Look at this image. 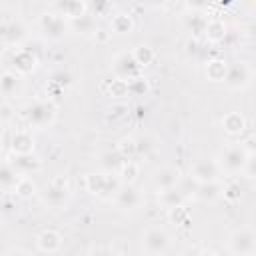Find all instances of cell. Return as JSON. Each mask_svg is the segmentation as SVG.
Here are the masks:
<instances>
[{
  "instance_id": "cell-11",
  "label": "cell",
  "mask_w": 256,
  "mask_h": 256,
  "mask_svg": "<svg viewBox=\"0 0 256 256\" xmlns=\"http://www.w3.org/2000/svg\"><path fill=\"white\" fill-rule=\"evenodd\" d=\"M40 166V162L36 160V156H32V152H24V154H16V158L12 160V168L16 172L22 174H30L32 170H36Z\"/></svg>"
},
{
  "instance_id": "cell-3",
  "label": "cell",
  "mask_w": 256,
  "mask_h": 256,
  "mask_svg": "<svg viewBox=\"0 0 256 256\" xmlns=\"http://www.w3.org/2000/svg\"><path fill=\"white\" fill-rule=\"evenodd\" d=\"M256 250V242H254V234L250 230H240L232 234L230 240V252L232 254H254Z\"/></svg>"
},
{
  "instance_id": "cell-23",
  "label": "cell",
  "mask_w": 256,
  "mask_h": 256,
  "mask_svg": "<svg viewBox=\"0 0 256 256\" xmlns=\"http://www.w3.org/2000/svg\"><path fill=\"white\" fill-rule=\"evenodd\" d=\"M112 28H114V32H118V34H126V32L132 30V22H130V18H128L126 14H120V16H116V18L112 20Z\"/></svg>"
},
{
  "instance_id": "cell-28",
  "label": "cell",
  "mask_w": 256,
  "mask_h": 256,
  "mask_svg": "<svg viewBox=\"0 0 256 256\" xmlns=\"http://www.w3.org/2000/svg\"><path fill=\"white\" fill-rule=\"evenodd\" d=\"M16 192L20 194V196H24V198H28L32 192H34V184H32V180H28V178H18V182H16Z\"/></svg>"
},
{
  "instance_id": "cell-18",
  "label": "cell",
  "mask_w": 256,
  "mask_h": 256,
  "mask_svg": "<svg viewBox=\"0 0 256 256\" xmlns=\"http://www.w3.org/2000/svg\"><path fill=\"white\" fill-rule=\"evenodd\" d=\"M32 136L26 132H18L12 140V148L16 150V154H24V152H32Z\"/></svg>"
},
{
  "instance_id": "cell-13",
  "label": "cell",
  "mask_w": 256,
  "mask_h": 256,
  "mask_svg": "<svg viewBox=\"0 0 256 256\" xmlns=\"http://www.w3.org/2000/svg\"><path fill=\"white\" fill-rule=\"evenodd\" d=\"M138 204H140V194H138L136 188L126 186V188H122V190L118 192V206H120L122 210H132V208H136Z\"/></svg>"
},
{
  "instance_id": "cell-5",
  "label": "cell",
  "mask_w": 256,
  "mask_h": 256,
  "mask_svg": "<svg viewBox=\"0 0 256 256\" xmlns=\"http://www.w3.org/2000/svg\"><path fill=\"white\" fill-rule=\"evenodd\" d=\"M218 174H220V168L212 160H200L192 170V178L196 182H214L218 180Z\"/></svg>"
},
{
  "instance_id": "cell-33",
  "label": "cell",
  "mask_w": 256,
  "mask_h": 256,
  "mask_svg": "<svg viewBox=\"0 0 256 256\" xmlns=\"http://www.w3.org/2000/svg\"><path fill=\"white\" fill-rule=\"evenodd\" d=\"M76 26H78L80 32H90L92 30V16H88V14L78 16L76 18Z\"/></svg>"
},
{
  "instance_id": "cell-30",
  "label": "cell",
  "mask_w": 256,
  "mask_h": 256,
  "mask_svg": "<svg viewBox=\"0 0 256 256\" xmlns=\"http://www.w3.org/2000/svg\"><path fill=\"white\" fill-rule=\"evenodd\" d=\"M134 150H136V154H148L152 150V140L146 136H140L134 144Z\"/></svg>"
},
{
  "instance_id": "cell-27",
  "label": "cell",
  "mask_w": 256,
  "mask_h": 256,
  "mask_svg": "<svg viewBox=\"0 0 256 256\" xmlns=\"http://www.w3.org/2000/svg\"><path fill=\"white\" fill-rule=\"evenodd\" d=\"M206 18L204 16H200V14H196V16H192L190 20H188V26H190V30L194 32V34H202L204 30H206Z\"/></svg>"
},
{
  "instance_id": "cell-15",
  "label": "cell",
  "mask_w": 256,
  "mask_h": 256,
  "mask_svg": "<svg viewBox=\"0 0 256 256\" xmlns=\"http://www.w3.org/2000/svg\"><path fill=\"white\" fill-rule=\"evenodd\" d=\"M178 176H180L178 170H174V168H164V170L158 172V176H156V184H158V188H162V190L174 188L176 182H178Z\"/></svg>"
},
{
  "instance_id": "cell-2",
  "label": "cell",
  "mask_w": 256,
  "mask_h": 256,
  "mask_svg": "<svg viewBox=\"0 0 256 256\" xmlns=\"http://www.w3.org/2000/svg\"><path fill=\"white\" fill-rule=\"evenodd\" d=\"M168 244H170L168 234L160 228H152L144 236V250L148 254H164L168 250Z\"/></svg>"
},
{
  "instance_id": "cell-6",
  "label": "cell",
  "mask_w": 256,
  "mask_h": 256,
  "mask_svg": "<svg viewBox=\"0 0 256 256\" xmlns=\"http://www.w3.org/2000/svg\"><path fill=\"white\" fill-rule=\"evenodd\" d=\"M224 80H226V84L230 86V88H244L246 84H248V80H250V70H248V66L246 64H234V66H230L228 70H226V76H224Z\"/></svg>"
},
{
  "instance_id": "cell-19",
  "label": "cell",
  "mask_w": 256,
  "mask_h": 256,
  "mask_svg": "<svg viewBox=\"0 0 256 256\" xmlns=\"http://www.w3.org/2000/svg\"><path fill=\"white\" fill-rule=\"evenodd\" d=\"M182 200H184V194L180 192V188H168V190H164V194H162V202H164V206H168V208H178V206H182Z\"/></svg>"
},
{
  "instance_id": "cell-9",
  "label": "cell",
  "mask_w": 256,
  "mask_h": 256,
  "mask_svg": "<svg viewBox=\"0 0 256 256\" xmlns=\"http://www.w3.org/2000/svg\"><path fill=\"white\" fill-rule=\"evenodd\" d=\"M68 198V188L64 180H56L46 188V202L52 206H60L64 204V200Z\"/></svg>"
},
{
  "instance_id": "cell-21",
  "label": "cell",
  "mask_w": 256,
  "mask_h": 256,
  "mask_svg": "<svg viewBox=\"0 0 256 256\" xmlns=\"http://www.w3.org/2000/svg\"><path fill=\"white\" fill-rule=\"evenodd\" d=\"M2 38H6L8 42H18L20 38H24V28L20 24H8V26H2L0 30Z\"/></svg>"
},
{
  "instance_id": "cell-12",
  "label": "cell",
  "mask_w": 256,
  "mask_h": 256,
  "mask_svg": "<svg viewBox=\"0 0 256 256\" xmlns=\"http://www.w3.org/2000/svg\"><path fill=\"white\" fill-rule=\"evenodd\" d=\"M194 194H196V198L202 200V202H212V200H216V198L222 194V188L216 184V180H214V182H198Z\"/></svg>"
},
{
  "instance_id": "cell-14",
  "label": "cell",
  "mask_w": 256,
  "mask_h": 256,
  "mask_svg": "<svg viewBox=\"0 0 256 256\" xmlns=\"http://www.w3.org/2000/svg\"><path fill=\"white\" fill-rule=\"evenodd\" d=\"M38 244H40V250L42 252H56L60 248V236L54 232V230H46L38 236Z\"/></svg>"
},
{
  "instance_id": "cell-22",
  "label": "cell",
  "mask_w": 256,
  "mask_h": 256,
  "mask_svg": "<svg viewBox=\"0 0 256 256\" xmlns=\"http://www.w3.org/2000/svg\"><path fill=\"white\" fill-rule=\"evenodd\" d=\"M224 128L228 130V132H232V134H236V132H242V128H244V120H242V116L240 114H228L226 118H224Z\"/></svg>"
},
{
  "instance_id": "cell-4",
  "label": "cell",
  "mask_w": 256,
  "mask_h": 256,
  "mask_svg": "<svg viewBox=\"0 0 256 256\" xmlns=\"http://www.w3.org/2000/svg\"><path fill=\"white\" fill-rule=\"evenodd\" d=\"M26 116H28L30 124H34V126H46V124H50L54 120V106L52 104H46V102H38V104H34V106L28 108Z\"/></svg>"
},
{
  "instance_id": "cell-26",
  "label": "cell",
  "mask_w": 256,
  "mask_h": 256,
  "mask_svg": "<svg viewBox=\"0 0 256 256\" xmlns=\"http://www.w3.org/2000/svg\"><path fill=\"white\" fill-rule=\"evenodd\" d=\"M16 86H18V78H16L14 74H4V76H2V80H0V90H2L4 94H12V92L16 90Z\"/></svg>"
},
{
  "instance_id": "cell-25",
  "label": "cell",
  "mask_w": 256,
  "mask_h": 256,
  "mask_svg": "<svg viewBox=\"0 0 256 256\" xmlns=\"http://www.w3.org/2000/svg\"><path fill=\"white\" fill-rule=\"evenodd\" d=\"M208 76L212 78V80H224V76H226V66L222 64V62H210L208 64Z\"/></svg>"
},
{
  "instance_id": "cell-1",
  "label": "cell",
  "mask_w": 256,
  "mask_h": 256,
  "mask_svg": "<svg viewBox=\"0 0 256 256\" xmlns=\"http://www.w3.org/2000/svg\"><path fill=\"white\" fill-rule=\"evenodd\" d=\"M250 158V152L244 146H230L222 152L220 166L226 168L228 172H240L246 168V162Z\"/></svg>"
},
{
  "instance_id": "cell-17",
  "label": "cell",
  "mask_w": 256,
  "mask_h": 256,
  "mask_svg": "<svg viewBox=\"0 0 256 256\" xmlns=\"http://www.w3.org/2000/svg\"><path fill=\"white\" fill-rule=\"evenodd\" d=\"M16 182H18V172L10 164H0V188L2 190L14 188Z\"/></svg>"
},
{
  "instance_id": "cell-7",
  "label": "cell",
  "mask_w": 256,
  "mask_h": 256,
  "mask_svg": "<svg viewBox=\"0 0 256 256\" xmlns=\"http://www.w3.org/2000/svg\"><path fill=\"white\" fill-rule=\"evenodd\" d=\"M42 30L48 38H62L66 34V24L60 16H54V14H46L42 18Z\"/></svg>"
},
{
  "instance_id": "cell-32",
  "label": "cell",
  "mask_w": 256,
  "mask_h": 256,
  "mask_svg": "<svg viewBox=\"0 0 256 256\" xmlns=\"http://www.w3.org/2000/svg\"><path fill=\"white\" fill-rule=\"evenodd\" d=\"M88 6L92 8L94 14H104L110 8V2L108 0H88Z\"/></svg>"
},
{
  "instance_id": "cell-8",
  "label": "cell",
  "mask_w": 256,
  "mask_h": 256,
  "mask_svg": "<svg viewBox=\"0 0 256 256\" xmlns=\"http://www.w3.org/2000/svg\"><path fill=\"white\" fill-rule=\"evenodd\" d=\"M88 188L94 194H106L110 190H118V182L112 176H88Z\"/></svg>"
},
{
  "instance_id": "cell-36",
  "label": "cell",
  "mask_w": 256,
  "mask_h": 256,
  "mask_svg": "<svg viewBox=\"0 0 256 256\" xmlns=\"http://www.w3.org/2000/svg\"><path fill=\"white\" fill-rule=\"evenodd\" d=\"M152 2H154V4H160V2H164V0H152Z\"/></svg>"
},
{
  "instance_id": "cell-29",
  "label": "cell",
  "mask_w": 256,
  "mask_h": 256,
  "mask_svg": "<svg viewBox=\"0 0 256 256\" xmlns=\"http://www.w3.org/2000/svg\"><path fill=\"white\" fill-rule=\"evenodd\" d=\"M204 32H208V36L212 38V40H220V38H224V26L222 24H206V30Z\"/></svg>"
},
{
  "instance_id": "cell-34",
  "label": "cell",
  "mask_w": 256,
  "mask_h": 256,
  "mask_svg": "<svg viewBox=\"0 0 256 256\" xmlns=\"http://www.w3.org/2000/svg\"><path fill=\"white\" fill-rule=\"evenodd\" d=\"M240 194H242V186L240 184H230L226 190H224V196L228 198V200H238L240 198Z\"/></svg>"
},
{
  "instance_id": "cell-10",
  "label": "cell",
  "mask_w": 256,
  "mask_h": 256,
  "mask_svg": "<svg viewBox=\"0 0 256 256\" xmlns=\"http://www.w3.org/2000/svg\"><path fill=\"white\" fill-rule=\"evenodd\" d=\"M138 70H140V64L134 60V56H120L116 60V72L122 76V78H136L138 76Z\"/></svg>"
},
{
  "instance_id": "cell-20",
  "label": "cell",
  "mask_w": 256,
  "mask_h": 256,
  "mask_svg": "<svg viewBox=\"0 0 256 256\" xmlns=\"http://www.w3.org/2000/svg\"><path fill=\"white\" fill-rule=\"evenodd\" d=\"M34 56L30 54V52H20V54H16L14 56V66H16V70H20V72H30L32 68H34Z\"/></svg>"
},
{
  "instance_id": "cell-31",
  "label": "cell",
  "mask_w": 256,
  "mask_h": 256,
  "mask_svg": "<svg viewBox=\"0 0 256 256\" xmlns=\"http://www.w3.org/2000/svg\"><path fill=\"white\" fill-rule=\"evenodd\" d=\"M120 164H124V158L120 152H114V154H106L104 156V166L106 168H118Z\"/></svg>"
},
{
  "instance_id": "cell-16",
  "label": "cell",
  "mask_w": 256,
  "mask_h": 256,
  "mask_svg": "<svg viewBox=\"0 0 256 256\" xmlns=\"http://www.w3.org/2000/svg\"><path fill=\"white\" fill-rule=\"evenodd\" d=\"M56 6L60 12H64L66 16H72V18L82 16V10H84L82 0H56Z\"/></svg>"
},
{
  "instance_id": "cell-24",
  "label": "cell",
  "mask_w": 256,
  "mask_h": 256,
  "mask_svg": "<svg viewBox=\"0 0 256 256\" xmlns=\"http://www.w3.org/2000/svg\"><path fill=\"white\" fill-rule=\"evenodd\" d=\"M134 60L140 64V66H146V64H150L152 62V58H154V52L150 50V48H146V46H142V48H138L134 54Z\"/></svg>"
},
{
  "instance_id": "cell-35",
  "label": "cell",
  "mask_w": 256,
  "mask_h": 256,
  "mask_svg": "<svg viewBox=\"0 0 256 256\" xmlns=\"http://www.w3.org/2000/svg\"><path fill=\"white\" fill-rule=\"evenodd\" d=\"M188 4L192 8H196V10H202V8H206L210 4V0H188Z\"/></svg>"
}]
</instances>
